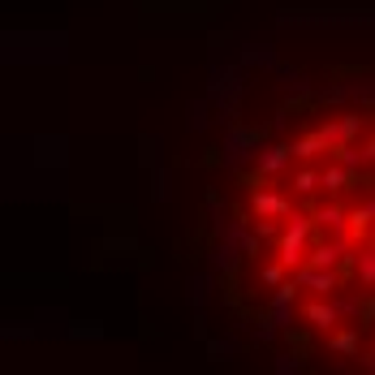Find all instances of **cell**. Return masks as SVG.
Wrapping results in <instances>:
<instances>
[{"instance_id":"6da1fadb","label":"cell","mask_w":375,"mask_h":375,"mask_svg":"<svg viewBox=\"0 0 375 375\" xmlns=\"http://www.w3.org/2000/svg\"><path fill=\"white\" fill-rule=\"evenodd\" d=\"M311 229H315V220H307V216H297V212H293L289 229L281 233V250H277V255H281V263H285L289 272H293L297 263H307V255H311V250H307Z\"/></svg>"},{"instance_id":"7a4b0ae2","label":"cell","mask_w":375,"mask_h":375,"mask_svg":"<svg viewBox=\"0 0 375 375\" xmlns=\"http://www.w3.org/2000/svg\"><path fill=\"white\" fill-rule=\"evenodd\" d=\"M293 281L302 285V289H315V293L323 297V293L337 289V267H311V263H307L302 272H293Z\"/></svg>"},{"instance_id":"3957f363","label":"cell","mask_w":375,"mask_h":375,"mask_svg":"<svg viewBox=\"0 0 375 375\" xmlns=\"http://www.w3.org/2000/svg\"><path fill=\"white\" fill-rule=\"evenodd\" d=\"M250 207H255L259 220H267V216H289V198L272 194V190H255V194H250Z\"/></svg>"},{"instance_id":"277c9868","label":"cell","mask_w":375,"mask_h":375,"mask_svg":"<svg viewBox=\"0 0 375 375\" xmlns=\"http://www.w3.org/2000/svg\"><path fill=\"white\" fill-rule=\"evenodd\" d=\"M289 160H293V147H289V142H277V147H267V152H263L259 172H263V177H277V172H281Z\"/></svg>"},{"instance_id":"5b68a950","label":"cell","mask_w":375,"mask_h":375,"mask_svg":"<svg viewBox=\"0 0 375 375\" xmlns=\"http://www.w3.org/2000/svg\"><path fill=\"white\" fill-rule=\"evenodd\" d=\"M319 152H332V147H328V138H323V130H315V134H302V138L293 142V156H297V160H315Z\"/></svg>"},{"instance_id":"8992f818","label":"cell","mask_w":375,"mask_h":375,"mask_svg":"<svg viewBox=\"0 0 375 375\" xmlns=\"http://www.w3.org/2000/svg\"><path fill=\"white\" fill-rule=\"evenodd\" d=\"M307 319L315 323V328L332 332V328H337V319H341V311H337V307H328V302H311V307H307Z\"/></svg>"},{"instance_id":"52a82bcc","label":"cell","mask_w":375,"mask_h":375,"mask_svg":"<svg viewBox=\"0 0 375 375\" xmlns=\"http://www.w3.org/2000/svg\"><path fill=\"white\" fill-rule=\"evenodd\" d=\"M341 255H345V250H341L337 242H323V246H315L311 255H307V263H311V267H337Z\"/></svg>"},{"instance_id":"ba28073f","label":"cell","mask_w":375,"mask_h":375,"mask_svg":"<svg viewBox=\"0 0 375 375\" xmlns=\"http://www.w3.org/2000/svg\"><path fill=\"white\" fill-rule=\"evenodd\" d=\"M319 186H328V190H345V186H349V168H345L341 160L328 164V168L319 172Z\"/></svg>"},{"instance_id":"9c48e42d","label":"cell","mask_w":375,"mask_h":375,"mask_svg":"<svg viewBox=\"0 0 375 375\" xmlns=\"http://www.w3.org/2000/svg\"><path fill=\"white\" fill-rule=\"evenodd\" d=\"M371 220H375V203H367V207H358V212H349V233H354V237H367Z\"/></svg>"},{"instance_id":"30bf717a","label":"cell","mask_w":375,"mask_h":375,"mask_svg":"<svg viewBox=\"0 0 375 375\" xmlns=\"http://www.w3.org/2000/svg\"><path fill=\"white\" fill-rule=\"evenodd\" d=\"M315 220L323 224V229H332V233H341V229H345V220H349V216H345L341 207H319V212H315Z\"/></svg>"},{"instance_id":"8fae6325","label":"cell","mask_w":375,"mask_h":375,"mask_svg":"<svg viewBox=\"0 0 375 375\" xmlns=\"http://www.w3.org/2000/svg\"><path fill=\"white\" fill-rule=\"evenodd\" d=\"M297 289H302L297 281H285V285H277V293H272V307H277V311H289V307H293V297H297Z\"/></svg>"},{"instance_id":"7c38bea8","label":"cell","mask_w":375,"mask_h":375,"mask_svg":"<svg viewBox=\"0 0 375 375\" xmlns=\"http://www.w3.org/2000/svg\"><path fill=\"white\" fill-rule=\"evenodd\" d=\"M328 349L332 354H358V337L354 332H337V337H328Z\"/></svg>"},{"instance_id":"4fadbf2b","label":"cell","mask_w":375,"mask_h":375,"mask_svg":"<svg viewBox=\"0 0 375 375\" xmlns=\"http://www.w3.org/2000/svg\"><path fill=\"white\" fill-rule=\"evenodd\" d=\"M315 186H319V172H315V168H297V172H293V190H297V194H311Z\"/></svg>"},{"instance_id":"5bb4252c","label":"cell","mask_w":375,"mask_h":375,"mask_svg":"<svg viewBox=\"0 0 375 375\" xmlns=\"http://www.w3.org/2000/svg\"><path fill=\"white\" fill-rule=\"evenodd\" d=\"M337 130H341V142H349V138L362 130V117H358V112H345V117L337 121Z\"/></svg>"},{"instance_id":"9a60e30c","label":"cell","mask_w":375,"mask_h":375,"mask_svg":"<svg viewBox=\"0 0 375 375\" xmlns=\"http://www.w3.org/2000/svg\"><path fill=\"white\" fill-rule=\"evenodd\" d=\"M332 156H337L345 168H354V164L362 160V152H358V147H349V142H337V147H332Z\"/></svg>"},{"instance_id":"2e32d148","label":"cell","mask_w":375,"mask_h":375,"mask_svg":"<svg viewBox=\"0 0 375 375\" xmlns=\"http://www.w3.org/2000/svg\"><path fill=\"white\" fill-rule=\"evenodd\" d=\"M285 272H289L285 263H272V267H263V272H259V277H263V285H267V289H277V285H285Z\"/></svg>"},{"instance_id":"e0dca14e","label":"cell","mask_w":375,"mask_h":375,"mask_svg":"<svg viewBox=\"0 0 375 375\" xmlns=\"http://www.w3.org/2000/svg\"><path fill=\"white\" fill-rule=\"evenodd\" d=\"M358 281H362V285H375V246L367 250L362 263H358Z\"/></svg>"},{"instance_id":"ac0fdd59","label":"cell","mask_w":375,"mask_h":375,"mask_svg":"<svg viewBox=\"0 0 375 375\" xmlns=\"http://www.w3.org/2000/svg\"><path fill=\"white\" fill-rule=\"evenodd\" d=\"M362 160H375V138H371V142L362 147Z\"/></svg>"},{"instance_id":"d6986e66","label":"cell","mask_w":375,"mask_h":375,"mask_svg":"<svg viewBox=\"0 0 375 375\" xmlns=\"http://www.w3.org/2000/svg\"><path fill=\"white\" fill-rule=\"evenodd\" d=\"M362 367H367V371H371V375H375V358H362Z\"/></svg>"}]
</instances>
